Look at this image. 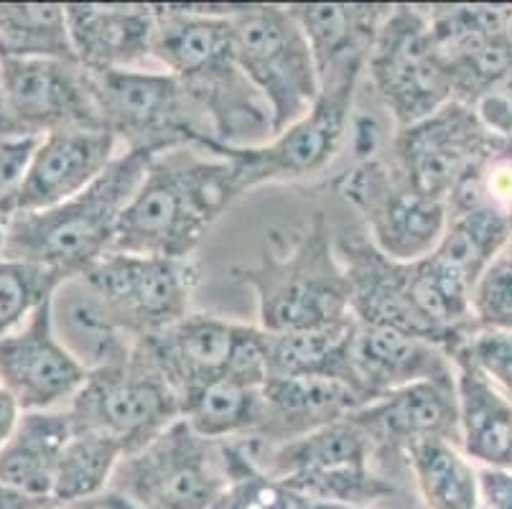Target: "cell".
I'll use <instances>...</instances> for the list:
<instances>
[{
    "mask_svg": "<svg viewBox=\"0 0 512 509\" xmlns=\"http://www.w3.org/2000/svg\"><path fill=\"white\" fill-rule=\"evenodd\" d=\"M472 105L451 100L434 115L395 130L390 161L431 199H449L500 143Z\"/></svg>",
    "mask_w": 512,
    "mask_h": 509,
    "instance_id": "obj_14",
    "label": "cell"
},
{
    "mask_svg": "<svg viewBox=\"0 0 512 509\" xmlns=\"http://www.w3.org/2000/svg\"><path fill=\"white\" fill-rule=\"evenodd\" d=\"M151 153L123 151L82 194L44 212L16 214L3 224L0 258L29 263L72 280L115 250L118 224L141 186Z\"/></svg>",
    "mask_w": 512,
    "mask_h": 509,
    "instance_id": "obj_2",
    "label": "cell"
},
{
    "mask_svg": "<svg viewBox=\"0 0 512 509\" xmlns=\"http://www.w3.org/2000/svg\"><path fill=\"white\" fill-rule=\"evenodd\" d=\"M230 487L217 509H293V494L265 474L242 441H227Z\"/></svg>",
    "mask_w": 512,
    "mask_h": 509,
    "instance_id": "obj_33",
    "label": "cell"
},
{
    "mask_svg": "<svg viewBox=\"0 0 512 509\" xmlns=\"http://www.w3.org/2000/svg\"><path fill=\"white\" fill-rule=\"evenodd\" d=\"M357 321L314 331H291V334H268V377H329L352 385L349 367V344Z\"/></svg>",
    "mask_w": 512,
    "mask_h": 509,
    "instance_id": "obj_27",
    "label": "cell"
},
{
    "mask_svg": "<svg viewBox=\"0 0 512 509\" xmlns=\"http://www.w3.org/2000/svg\"><path fill=\"white\" fill-rule=\"evenodd\" d=\"M367 74L395 130L434 115L454 100L451 77L434 44L423 6L390 8L367 56Z\"/></svg>",
    "mask_w": 512,
    "mask_h": 509,
    "instance_id": "obj_10",
    "label": "cell"
},
{
    "mask_svg": "<svg viewBox=\"0 0 512 509\" xmlns=\"http://www.w3.org/2000/svg\"><path fill=\"white\" fill-rule=\"evenodd\" d=\"M263 387L232 375L212 380L179 395L181 418L212 441H245L263 423Z\"/></svg>",
    "mask_w": 512,
    "mask_h": 509,
    "instance_id": "obj_26",
    "label": "cell"
},
{
    "mask_svg": "<svg viewBox=\"0 0 512 509\" xmlns=\"http://www.w3.org/2000/svg\"><path fill=\"white\" fill-rule=\"evenodd\" d=\"M502 255H505V258L510 260V263H512V237H510V242H507L505 250H502Z\"/></svg>",
    "mask_w": 512,
    "mask_h": 509,
    "instance_id": "obj_43",
    "label": "cell"
},
{
    "mask_svg": "<svg viewBox=\"0 0 512 509\" xmlns=\"http://www.w3.org/2000/svg\"><path fill=\"white\" fill-rule=\"evenodd\" d=\"M293 509H377V507H360V504L332 502V499H314V497L293 494Z\"/></svg>",
    "mask_w": 512,
    "mask_h": 509,
    "instance_id": "obj_40",
    "label": "cell"
},
{
    "mask_svg": "<svg viewBox=\"0 0 512 509\" xmlns=\"http://www.w3.org/2000/svg\"><path fill=\"white\" fill-rule=\"evenodd\" d=\"M426 509H479V466L449 441H423L406 451Z\"/></svg>",
    "mask_w": 512,
    "mask_h": 509,
    "instance_id": "obj_28",
    "label": "cell"
},
{
    "mask_svg": "<svg viewBox=\"0 0 512 509\" xmlns=\"http://www.w3.org/2000/svg\"><path fill=\"white\" fill-rule=\"evenodd\" d=\"M85 507H87V504H85ZM87 509H92V507H87Z\"/></svg>",
    "mask_w": 512,
    "mask_h": 509,
    "instance_id": "obj_47",
    "label": "cell"
},
{
    "mask_svg": "<svg viewBox=\"0 0 512 509\" xmlns=\"http://www.w3.org/2000/svg\"><path fill=\"white\" fill-rule=\"evenodd\" d=\"M360 423L375 446L408 448L423 441H449L459 446V400H456V372L439 380H423L400 390L385 392L372 403L349 415Z\"/></svg>",
    "mask_w": 512,
    "mask_h": 509,
    "instance_id": "obj_18",
    "label": "cell"
},
{
    "mask_svg": "<svg viewBox=\"0 0 512 509\" xmlns=\"http://www.w3.org/2000/svg\"><path fill=\"white\" fill-rule=\"evenodd\" d=\"M230 278L255 293L258 326L268 334L329 329L355 321L347 270L321 212L311 214L288 245L263 250L253 265H235Z\"/></svg>",
    "mask_w": 512,
    "mask_h": 509,
    "instance_id": "obj_3",
    "label": "cell"
},
{
    "mask_svg": "<svg viewBox=\"0 0 512 509\" xmlns=\"http://www.w3.org/2000/svg\"><path fill=\"white\" fill-rule=\"evenodd\" d=\"M349 367L352 385L367 403L413 382L454 375V362L436 344L365 324H355L352 331Z\"/></svg>",
    "mask_w": 512,
    "mask_h": 509,
    "instance_id": "obj_20",
    "label": "cell"
},
{
    "mask_svg": "<svg viewBox=\"0 0 512 509\" xmlns=\"http://www.w3.org/2000/svg\"><path fill=\"white\" fill-rule=\"evenodd\" d=\"M495 326H500V329H510V331H512V316H507V319H502L500 324H495Z\"/></svg>",
    "mask_w": 512,
    "mask_h": 509,
    "instance_id": "obj_42",
    "label": "cell"
},
{
    "mask_svg": "<svg viewBox=\"0 0 512 509\" xmlns=\"http://www.w3.org/2000/svg\"><path fill=\"white\" fill-rule=\"evenodd\" d=\"M512 237V217L492 207H469L449 212L444 237H441L436 255L462 270L472 286H477L479 275L490 268L492 260L507 247Z\"/></svg>",
    "mask_w": 512,
    "mask_h": 509,
    "instance_id": "obj_31",
    "label": "cell"
},
{
    "mask_svg": "<svg viewBox=\"0 0 512 509\" xmlns=\"http://www.w3.org/2000/svg\"><path fill=\"white\" fill-rule=\"evenodd\" d=\"M67 410L74 431L113 438L125 456L141 451L181 418L179 395L138 344L128 357L90 370Z\"/></svg>",
    "mask_w": 512,
    "mask_h": 509,
    "instance_id": "obj_8",
    "label": "cell"
},
{
    "mask_svg": "<svg viewBox=\"0 0 512 509\" xmlns=\"http://www.w3.org/2000/svg\"><path fill=\"white\" fill-rule=\"evenodd\" d=\"M90 370L57 336L46 298L16 331L0 339V382L23 413L67 408Z\"/></svg>",
    "mask_w": 512,
    "mask_h": 509,
    "instance_id": "obj_16",
    "label": "cell"
},
{
    "mask_svg": "<svg viewBox=\"0 0 512 509\" xmlns=\"http://www.w3.org/2000/svg\"><path fill=\"white\" fill-rule=\"evenodd\" d=\"M337 186L365 219L372 245L388 258L413 263L439 247L449 207L418 191L388 158H365Z\"/></svg>",
    "mask_w": 512,
    "mask_h": 509,
    "instance_id": "obj_12",
    "label": "cell"
},
{
    "mask_svg": "<svg viewBox=\"0 0 512 509\" xmlns=\"http://www.w3.org/2000/svg\"><path fill=\"white\" fill-rule=\"evenodd\" d=\"M120 153L118 138L105 128H69L41 135L11 199L8 219L44 212L82 194Z\"/></svg>",
    "mask_w": 512,
    "mask_h": 509,
    "instance_id": "obj_17",
    "label": "cell"
},
{
    "mask_svg": "<svg viewBox=\"0 0 512 509\" xmlns=\"http://www.w3.org/2000/svg\"><path fill=\"white\" fill-rule=\"evenodd\" d=\"M230 26L235 62L271 105L273 125L281 133L304 118L321 92L304 28L291 8L276 3L235 6Z\"/></svg>",
    "mask_w": 512,
    "mask_h": 509,
    "instance_id": "obj_6",
    "label": "cell"
},
{
    "mask_svg": "<svg viewBox=\"0 0 512 509\" xmlns=\"http://www.w3.org/2000/svg\"><path fill=\"white\" fill-rule=\"evenodd\" d=\"M123 456L125 451L113 438L95 431H74L59 456L54 489H51L54 504L77 507L102 497L110 489Z\"/></svg>",
    "mask_w": 512,
    "mask_h": 509,
    "instance_id": "obj_30",
    "label": "cell"
},
{
    "mask_svg": "<svg viewBox=\"0 0 512 509\" xmlns=\"http://www.w3.org/2000/svg\"><path fill=\"white\" fill-rule=\"evenodd\" d=\"M242 443L265 474L301 497L377 507L395 494L393 484L372 469L375 441L349 415L278 446H260L250 438Z\"/></svg>",
    "mask_w": 512,
    "mask_h": 509,
    "instance_id": "obj_5",
    "label": "cell"
},
{
    "mask_svg": "<svg viewBox=\"0 0 512 509\" xmlns=\"http://www.w3.org/2000/svg\"><path fill=\"white\" fill-rule=\"evenodd\" d=\"M51 499H36L29 494L16 492V489L0 484V509H46L51 507Z\"/></svg>",
    "mask_w": 512,
    "mask_h": 509,
    "instance_id": "obj_39",
    "label": "cell"
},
{
    "mask_svg": "<svg viewBox=\"0 0 512 509\" xmlns=\"http://www.w3.org/2000/svg\"><path fill=\"white\" fill-rule=\"evenodd\" d=\"M242 196L227 158L199 148L158 153L118 224L115 250L192 258L212 224Z\"/></svg>",
    "mask_w": 512,
    "mask_h": 509,
    "instance_id": "obj_1",
    "label": "cell"
},
{
    "mask_svg": "<svg viewBox=\"0 0 512 509\" xmlns=\"http://www.w3.org/2000/svg\"><path fill=\"white\" fill-rule=\"evenodd\" d=\"M477 367L492 385L500 387L512 400V331L500 326H477L467 342L456 349ZM451 354V357H454Z\"/></svg>",
    "mask_w": 512,
    "mask_h": 509,
    "instance_id": "obj_34",
    "label": "cell"
},
{
    "mask_svg": "<svg viewBox=\"0 0 512 509\" xmlns=\"http://www.w3.org/2000/svg\"><path fill=\"white\" fill-rule=\"evenodd\" d=\"M472 311L477 326H495L512 316V263L502 252L479 275L472 291Z\"/></svg>",
    "mask_w": 512,
    "mask_h": 509,
    "instance_id": "obj_35",
    "label": "cell"
},
{
    "mask_svg": "<svg viewBox=\"0 0 512 509\" xmlns=\"http://www.w3.org/2000/svg\"><path fill=\"white\" fill-rule=\"evenodd\" d=\"M100 123L123 151L158 153L217 146L209 120L174 74L164 69H123L92 74Z\"/></svg>",
    "mask_w": 512,
    "mask_h": 509,
    "instance_id": "obj_4",
    "label": "cell"
},
{
    "mask_svg": "<svg viewBox=\"0 0 512 509\" xmlns=\"http://www.w3.org/2000/svg\"><path fill=\"white\" fill-rule=\"evenodd\" d=\"M79 280L102 303L113 324L138 344L192 314L199 268L192 258L113 250Z\"/></svg>",
    "mask_w": 512,
    "mask_h": 509,
    "instance_id": "obj_9",
    "label": "cell"
},
{
    "mask_svg": "<svg viewBox=\"0 0 512 509\" xmlns=\"http://www.w3.org/2000/svg\"><path fill=\"white\" fill-rule=\"evenodd\" d=\"M479 504L482 509H512V471L479 466Z\"/></svg>",
    "mask_w": 512,
    "mask_h": 509,
    "instance_id": "obj_37",
    "label": "cell"
},
{
    "mask_svg": "<svg viewBox=\"0 0 512 509\" xmlns=\"http://www.w3.org/2000/svg\"><path fill=\"white\" fill-rule=\"evenodd\" d=\"M72 433L67 408L21 413L13 436L0 448V484L29 497L51 499L59 456Z\"/></svg>",
    "mask_w": 512,
    "mask_h": 509,
    "instance_id": "obj_24",
    "label": "cell"
},
{
    "mask_svg": "<svg viewBox=\"0 0 512 509\" xmlns=\"http://www.w3.org/2000/svg\"><path fill=\"white\" fill-rule=\"evenodd\" d=\"M263 392V423L255 436H250V441L260 446L301 438L367 405L355 387L329 377H268Z\"/></svg>",
    "mask_w": 512,
    "mask_h": 509,
    "instance_id": "obj_22",
    "label": "cell"
},
{
    "mask_svg": "<svg viewBox=\"0 0 512 509\" xmlns=\"http://www.w3.org/2000/svg\"><path fill=\"white\" fill-rule=\"evenodd\" d=\"M0 82L18 138L102 128L92 77L82 64L0 56Z\"/></svg>",
    "mask_w": 512,
    "mask_h": 509,
    "instance_id": "obj_15",
    "label": "cell"
},
{
    "mask_svg": "<svg viewBox=\"0 0 512 509\" xmlns=\"http://www.w3.org/2000/svg\"><path fill=\"white\" fill-rule=\"evenodd\" d=\"M227 487V441L199 436L179 418L141 451L123 456L107 492L151 509H217Z\"/></svg>",
    "mask_w": 512,
    "mask_h": 509,
    "instance_id": "obj_7",
    "label": "cell"
},
{
    "mask_svg": "<svg viewBox=\"0 0 512 509\" xmlns=\"http://www.w3.org/2000/svg\"><path fill=\"white\" fill-rule=\"evenodd\" d=\"M510 36H512V18H510Z\"/></svg>",
    "mask_w": 512,
    "mask_h": 509,
    "instance_id": "obj_46",
    "label": "cell"
},
{
    "mask_svg": "<svg viewBox=\"0 0 512 509\" xmlns=\"http://www.w3.org/2000/svg\"><path fill=\"white\" fill-rule=\"evenodd\" d=\"M459 400V448L477 466L505 469L512 451V400L462 354L451 357Z\"/></svg>",
    "mask_w": 512,
    "mask_h": 509,
    "instance_id": "obj_23",
    "label": "cell"
},
{
    "mask_svg": "<svg viewBox=\"0 0 512 509\" xmlns=\"http://www.w3.org/2000/svg\"><path fill=\"white\" fill-rule=\"evenodd\" d=\"M0 56L77 62L67 8L57 3H0Z\"/></svg>",
    "mask_w": 512,
    "mask_h": 509,
    "instance_id": "obj_29",
    "label": "cell"
},
{
    "mask_svg": "<svg viewBox=\"0 0 512 509\" xmlns=\"http://www.w3.org/2000/svg\"><path fill=\"white\" fill-rule=\"evenodd\" d=\"M62 283L49 270L0 258V339L16 331Z\"/></svg>",
    "mask_w": 512,
    "mask_h": 509,
    "instance_id": "obj_32",
    "label": "cell"
},
{
    "mask_svg": "<svg viewBox=\"0 0 512 509\" xmlns=\"http://www.w3.org/2000/svg\"><path fill=\"white\" fill-rule=\"evenodd\" d=\"M314 54L321 87L349 74H365L388 3H291Z\"/></svg>",
    "mask_w": 512,
    "mask_h": 509,
    "instance_id": "obj_21",
    "label": "cell"
},
{
    "mask_svg": "<svg viewBox=\"0 0 512 509\" xmlns=\"http://www.w3.org/2000/svg\"><path fill=\"white\" fill-rule=\"evenodd\" d=\"M77 62L92 74L146 69L153 62L156 6L146 3H67Z\"/></svg>",
    "mask_w": 512,
    "mask_h": 509,
    "instance_id": "obj_19",
    "label": "cell"
},
{
    "mask_svg": "<svg viewBox=\"0 0 512 509\" xmlns=\"http://www.w3.org/2000/svg\"><path fill=\"white\" fill-rule=\"evenodd\" d=\"M362 74H349L332 84H324L319 100L304 118L273 135L258 148H220L217 158H227L235 168L240 191L276 181H301L321 174L342 151L355 107Z\"/></svg>",
    "mask_w": 512,
    "mask_h": 509,
    "instance_id": "obj_13",
    "label": "cell"
},
{
    "mask_svg": "<svg viewBox=\"0 0 512 509\" xmlns=\"http://www.w3.org/2000/svg\"><path fill=\"white\" fill-rule=\"evenodd\" d=\"M21 413H23V410L18 408L16 398H13L11 392L3 387V382H0V448L6 446L8 438L13 436V431H16Z\"/></svg>",
    "mask_w": 512,
    "mask_h": 509,
    "instance_id": "obj_38",
    "label": "cell"
},
{
    "mask_svg": "<svg viewBox=\"0 0 512 509\" xmlns=\"http://www.w3.org/2000/svg\"><path fill=\"white\" fill-rule=\"evenodd\" d=\"M41 138H8L0 143V237L8 222V209Z\"/></svg>",
    "mask_w": 512,
    "mask_h": 509,
    "instance_id": "obj_36",
    "label": "cell"
},
{
    "mask_svg": "<svg viewBox=\"0 0 512 509\" xmlns=\"http://www.w3.org/2000/svg\"><path fill=\"white\" fill-rule=\"evenodd\" d=\"M46 509H87L85 504H77V507H62V504H51V507H46Z\"/></svg>",
    "mask_w": 512,
    "mask_h": 509,
    "instance_id": "obj_44",
    "label": "cell"
},
{
    "mask_svg": "<svg viewBox=\"0 0 512 509\" xmlns=\"http://www.w3.org/2000/svg\"><path fill=\"white\" fill-rule=\"evenodd\" d=\"M87 507H92V509H151V507H143V504L130 502V499H125L123 494H115V492H105L102 497L87 502Z\"/></svg>",
    "mask_w": 512,
    "mask_h": 509,
    "instance_id": "obj_41",
    "label": "cell"
},
{
    "mask_svg": "<svg viewBox=\"0 0 512 509\" xmlns=\"http://www.w3.org/2000/svg\"><path fill=\"white\" fill-rule=\"evenodd\" d=\"M505 469H507V471H512V451H510V459H507V464H505Z\"/></svg>",
    "mask_w": 512,
    "mask_h": 509,
    "instance_id": "obj_45",
    "label": "cell"
},
{
    "mask_svg": "<svg viewBox=\"0 0 512 509\" xmlns=\"http://www.w3.org/2000/svg\"><path fill=\"white\" fill-rule=\"evenodd\" d=\"M176 395L220 377L268 382L265 331L217 314H189L169 329L138 342Z\"/></svg>",
    "mask_w": 512,
    "mask_h": 509,
    "instance_id": "obj_11",
    "label": "cell"
},
{
    "mask_svg": "<svg viewBox=\"0 0 512 509\" xmlns=\"http://www.w3.org/2000/svg\"><path fill=\"white\" fill-rule=\"evenodd\" d=\"M51 319L64 347L85 364L97 370L102 364L128 357L136 342L113 324L102 303L79 278L64 280L51 296Z\"/></svg>",
    "mask_w": 512,
    "mask_h": 509,
    "instance_id": "obj_25",
    "label": "cell"
}]
</instances>
